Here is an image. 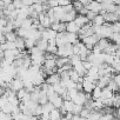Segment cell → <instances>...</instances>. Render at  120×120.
Returning <instances> with one entry per match:
<instances>
[{"label":"cell","instance_id":"cell-1","mask_svg":"<svg viewBox=\"0 0 120 120\" xmlns=\"http://www.w3.org/2000/svg\"><path fill=\"white\" fill-rule=\"evenodd\" d=\"M59 58H71L73 55V45L66 44L64 46L58 47V53Z\"/></svg>","mask_w":120,"mask_h":120},{"label":"cell","instance_id":"cell-2","mask_svg":"<svg viewBox=\"0 0 120 120\" xmlns=\"http://www.w3.org/2000/svg\"><path fill=\"white\" fill-rule=\"evenodd\" d=\"M24 81L21 80V79H19V78H14L13 80H12V82L11 84H8V88L12 91V92H19L20 90H24Z\"/></svg>","mask_w":120,"mask_h":120},{"label":"cell","instance_id":"cell-3","mask_svg":"<svg viewBox=\"0 0 120 120\" xmlns=\"http://www.w3.org/2000/svg\"><path fill=\"white\" fill-rule=\"evenodd\" d=\"M102 17H104L105 22H107V24H114V22L120 21V15L116 12H114V13H104Z\"/></svg>","mask_w":120,"mask_h":120},{"label":"cell","instance_id":"cell-4","mask_svg":"<svg viewBox=\"0 0 120 120\" xmlns=\"http://www.w3.org/2000/svg\"><path fill=\"white\" fill-rule=\"evenodd\" d=\"M88 11L95 13V14H99L101 11H102V7H101V3H98V1H91V4L86 7Z\"/></svg>","mask_w":120,"mask_h":120},{"label":"cell","instance_id":"cell-5","mask_svg":"<svg viewBox=\"0 0 120 120\" xmlns=\"http://www.w3.org/2000/svg\"><path fill=\"white\" fill-rule=\"evenodd\" d=\"M72 101L75 104V105H79V106H84L85 102H86V94L84 92H78V94L72 99Z\"/></svg>","mask_w":120,"mask_h":120},{"label":"cell","instance_id":"cell-6","mask_svg":"<svg viewBox=\"0 0 120 120\" xmlns=\"http://www.w3.org/2000/svg\"><path fill=\"white\" fill-rule=\"evenodd\" d=\"M95 87H97V85H95V84L90 82V81H87V80H84V82H82V91H84V93L91 94V93L94 91V88H95Z\"/></svg>","mask_w":120,"mask_h":120},{"label":"cell","instance_id":"cell-7","mask_svg":"<svg viewBox=\"0 0 120 120\" xmlns=\"http://www.w3.org/2000/svg\"><path fill=\"white\" fill-rule=\"evenodd\" d=\"M109 81H111V77H100L99 80L97 81V87L104 90V88H106L108 86Z\"/></svg>","mask_w":120,"mask_h":120},{"label":"cell","instance_id":"cell-8","mask_svg":"<svg viewBox=\"0 0 120 120\" xmlns=\"http://www.w3.org/2000/svg\"><path fill=\"white\" fill-rule=\"evenodd\" d=\"M80 31V27L74 22V21H72V22H68V24H66V32H68V33H74V34H78V32Z\"/></svg>","mask_w":120,"mask_h":120},{"label":"cell","instance_id":"cell-9","mask_svg":"<svg viewBox=\"0 0 120 120\" xmlns=\"http://www.w3.org/2000/svg\"><path fill=\"white\" fill-rule=\"evenodd\" d=\"M65 39H66V42H67V44H71V45H74V44H77V42L79 41V40H78V34L68 33V32L65 33Z\"/></svg>","mask_w":120,"mask_h":120},{"label":"cell","instance_id":"cell-10","mask_svg":"<svg viewBox=\"0 0 120 120\" xmlns=\"http://www.w3.org/2000/svg\"><path fill=\"white\" fill-rule=\"evenodd\" d=\"M58 82H60V75L58 73L52 74V75H48L46 78V84H48V85H52L53 86V85H55Z\"/></svg>","mask_w":120,"mask_h":120},{"label":"cell","instance_id":"cell-11","mask_svg":"<svg viewBox=\"0 0 120 120\" xmlns=\"http://www.w3.org/2000/svg\"><path fill=\"white\" fill-rule=\"evenodd\" d=\"M53 88H54V92H55L58 95H60V97H63V95L67 92V90L61 85V82H58V84L53 85Z\"/></svg>","mask_w":120,"mask_h":120},{"label":"cell","instance_id":"cell-12","mask_svg":"<svg viewBox=\"0 0 120 120\" xmlns=\"http://www.w3.org/2000/svg\"><path fill=\"white\" fill-rule=\"evenodd\" d=\"M74 22L81 28V27H84L85 25H87L90 21L87 20V18L85 17V15H80V14H78V17L75 18V20H74Z\"/></svg>","mask_w":120,"mask_h":120},{"label":"cell","instance_id":"cell-13","mask_svg":"<svg viewBox=\"0 0 120 120\" xmlns=\"http://www.w3.org/2000/svg\"><path fill=\"white\" fill-rule=\"evenodd\" d=\"M114 97V92H112L108 87L101 90V99L102 100H107V99H112Z\"/></svg>","mask_w":120,"mask_h":120},{"label":"cell","instance_id":"cell-14","mask_svg":"<svg viewBox=\"0 0 120 120\" xmlns=\"http://www.w3.org/2000/svg\"><path fill=\"white\" fill-rule=\"evenodd\" d=\"M73 70L80 75V77H85L86 75V73H87V71L85 70V67H84V65H82V63H79V64H77L75 66H73Z\"/></svg>","mask_w":120,"mask_h":120},{"label":"cell","instance_id":"cell-15","mask_svg":"<svg viewBox=\"0 0 120 120\" xmlns=\"http://www.w3.org/2000/svg\"><path fill=\"white\" fill-rule=\"evenodd\" d=\"M53 106H54V108H56V109H60L63 107V105H64V99H63V97H60V95H58L52 102H51Z\"/></svg>","mask_w":120,"mask_h":120},{"label":"cell","instance_id":"cell-16","mask_svg":"<svg viewBox=\"0 0 120 120\" xmlns=\"http://www.w3.org/2000/svg\"><path fill=\"white\" fill-rule=\"evenodd\" d=\"M14 44H15V48L18 49V51H20V52H22L25 48H26V46H25V39H22V38H17V40L14 41Z\"/></svg>","mask_w":120,"mask_h":120},{"label":"cell","instance_id":"cell-17","mask_svg":"<svg viewBox=\"0 0 120 120\" xmlns=\"http://www.w3.org/2000/svg\"><path fill=\"white\" fill-rule=\"evenodd\" d=\"M55 61H56V67L61 68V67H64V66L70 64V59L68 58H56Z\"/></svg>","mask_w":120,"mask_h":120},{"label":"cell","instance_id":"cell-18","mask_svg":"<svg viewBox=\"0 0 120 120\" xmlns=\"http://www.w3.org/2000/svg\"><path fill=\"white\" fill-rule=\"evenodd\" d=\"M73 107H74V102H73L72 100H66V101H64L63 108L65 109V112H66V113H72Z\"/></svg>","mask_w":120,"mask_h":120},{"label":"cell","instance_id":"cell-19","mask_svg":"<svg viewBox=\"0 0 120 120\" xmlns=\"http://www.w3.org/2000/svg\"><path fill=\"white\" fill-rule=\"evenodd\" d=\"M61 113H60V109L54 108L51 113H49V120H60L61 119Z\"/></svg>","mask_w":120,"mask_h":120},{"label":"cell","instance_id":"cell-20","mask_svg":"<svg viewBox=\"0 0 120 120\" xmlns=\"http://www.w3.org/2000/svg\"><path fill=\"white\" fill-rule=\"evenodd\" d=\"M41 52H45L46 49H47V46H48V41H46V40H44V39H40V40H38L37 41V45H35Z\"/></svg>","mask_w":120,"mask_h":120},{"label":"cell","instance_id":"cell-21","mask_svg":"<svg viewBox=\"0 0 120 120\" xmlns=\"http://www.w3.org/2000/svg\"><path fill=\"white\" fill-rule=\"evenodd\" d=\"M98 45H99V47L101 48V51L105 53V51L108 48V46L111 45V42L108 41V39H100L99 42H98Z\"/></svg>","mask_w":120,"mask_h":120},{"label":"cell","instance_id":"cell-22","mask_svg":"<svg viewBox=\"0 0 120 120\" xmlns=\"http://www.w3.org/2000/svg\"><path fill=\"white\" fill-rule=\"evenodd\" d=\"M101 115H102V114H101V112H100V111H94V109H93V111L90 113V115H88L87 120H99Z\"/></svg>","mask_w":120,"mask_h":120},{"label":"cell","instance_id":"cell-23","mask_svg":"<svg viewBox=\"0 0 120 120\" xmlns=\"http://www.w3.org/2000/svg\"><path fill=\"white\" fill-rule=\"evenodd\" d=\"M32 25H33V20H32L31 18H27V19H25V20L21 22V27H20V28H24V30H31Z\"/></svg>","mask_w":120,"mask_h":120},{"label":"cell","instance_id":"cell-24","mask_svg":"<svg viewBox=\"0 0 120 120\" xmlns=\"http://www.w3.org/2000/svg\"><path fill=\"white\" fill-rule=\"evenodd\" d=\"M92 24H93L94 26H102V25L105 24L104 17H102V15H100V14H98V15L94 18V20L92 21Z\"/></svg>","mask_w":120,"mask_h":120},{"label":"cell","instance_id":"cell-25","mask_svg":"<svg viewBox=\"0 0 120 120\" xmlns=\"http://www.w3.org/2000/svg\"><path fill=\"white\" fill-rule=\"evenodd\" d=\"M5 38H6V41H8V42H14V41L17 40L18 35H17L15 32H10V33L5 34Z\"/></svg>","mask_w":120,"mask_h":120},{"label":"cell","instance_id":"cell-26","mask_svg":"<svg viewBox=\"0 0 120 120\" xmlns=\"http://www.w3.org/2000/svg\"><path fill=\"white\" fill-rule=\"evenodd\" d=\"M92 99L94 101L101 99V88H99V87H95L94 88V91L92 92Z\"/></svg>","mask_w":120,"mask_h":120},{"label":"cell","instance_id":"cell-27","mask_svg":"<svg viewBox=\"0 0 120 120\" xmlns=\"http://www.w3.org/2000/svg\"><path fill=\"white\" fill-rule=\"evenodd\" d=\"M53 109H54V106L51 102H47L46 105L42 106V114H49Z\"/></svg>","mask_w":120,"mask_h":120},{"label":"cell","instance_id":"cell-28","mask_svg":"<svg viewBox=\"0 0 120 120\" xmlns=\"http://www.w3.org/2000/svg\"><path fill=\"white\" fill-rule=\"evenodd\" d=\"M70 79H71L73 82L78 84V81H79V79H80V75H79L74 70H71V71H70Z\"/></svg>","mask_w":120,"mask_h":120},{"label":"cell","instance_id":"cell-29","mask_svg":"<svg viewBox=\"0 0 120 120\" xmlns=\"http://www.w3.org/2000/svg\"><path fill=\"white\" fill-rule=\"evenodd\" d=\"M35 45H37V41H34L33 39H25V46L28 51L32 49L33 47H35Z\"/></svg>","mask_w":120,"mask_h":120},{"label":"cell","instance_id":"cell-30","mask_svg":"<svg viewBox=\"0 0 120 120\" xmlns=\"http://www.w3.org/2000/svg\"><path fill=\"white\" fill-rule=\"evenodd\" d=\"M70 59V64H71V66L73 67V66H75L77 64H79V63H81V60H80V58H79V55H72L71 58H68Z\"/></svg>","mask_w":120,"mask_h":120},{"label":"cell","instance_id":"cell-31","mask_svg":"<svg viewBox=\"0 0 120 120\" xmlns=\"http://www.w3.org/2000/svg\"><path fill=\"white\" fill-rule=\"evenodd\" d=\"M109 39L114 42V45L120 46V33H113V34L111 35V38H109Z\"/></svg>","mask_w":120,"mask_h":120},{"label":"cell","instance_id":"cell-32","mask_svg":"<svg viewBox=\"0 0 120 120\" xmlns=\"http://www.w3.org/2000/svg\"><path fill=\"white\" fill-rule=\"evenodd\" d=\"M72 5H73V10L79 14L80 13V11L84 8V6H82V4H81V1H74V3H72Z\"/></svg>","mask_w":120,"mask_h":120},{"label":"cell","instance_id":"cell-33","mask_svg":"<svg viewBox=\"0 0 120 120\" xmlns=\"http://www.w3.org/2000/svg\"><path fill=\"white\" fill-rule=\"evenodd\" d=\"M28 94V92L24 88V90H20L19 92H17V97H18V99H19V101H22L24 100V98L26 97Z\"/></svg>","mask_w":120,"mask_h":120},{"label":"cell","instance_id":"cell-34","mask_svg":"<svg viewBox=\"0 0 120 120\" xmlns=\"http://www.w3.org/2000/svg\"><path fill=\"white\" fill-rule=\"evenodd\" d=\"M107 87H108L112 92H116V91L119 92V87L116 86V84L114 82V80H113V79H111V81H109V84H108V86H107Z\"/></svg>","mask_w":120,"mask_h":120},{"label":"cell","instance_id":"cell-35","mask_svg":"<svg viewBox=\"0 0 120 120\" xmlns=\"http://www.w3.org/2000/svg\"><path fill=\"white\" fill-rule=\"evenodd\" d=\"M82 108H84V106H79V105H75V104H74V107H73L72 114H73V115H79L80 112L82 111Z\"/></svg>","mask_w":120,"mask_h":120},{"label":"cell","instance_id":"cell-36","mask_svg":"<svg viewBox=\"0 0 120 120\" xmlns=\"http://www.w3.org/2000/svg\"><path fill=\"white\" fill-rule=\"evenodd\" d=\"M47 53L52 54V55H55L58 53V47L56 46H47V49H46Z\"/></svg>","mask_w":120,"mask_h":120},{"label":"cell","instance_id":"cell-37","mask_svg":"<svg viewBox=\"0 0 120 120\" xmlns=\"http://www.w3.org/2000/svg\"><path fill=\"white\" fill-rule=\"evenodd\" d=\"M93 109H87V108H82V111L80 112V116H82V118H85V119H87L88 118V115H90V113L92 112Z\"/></svg>","mask_w":120,"mask_h":120},{"label":"cell","instance_id":"cell-38","mask_svg":"<svg viewBox=\"0 0 120 120\" xmlns=\"http://www.w3.org/2000/svg\"><path fill=\"white\" fill-rule=\"evenodd\" d=\"M12 4H13V6H14L15 10H20V8L24 6V5H22V0H14Z\"/></svg>","mask_w":120,"mask_h":120},{"label":"cell","instance_id":"cell-39","mask_svg":"<svg viewBox=\"0 0 120 120\" xmlns=\"http://www.w3.org/2000/svg\"><path fill=\"white\" fill-rule=\"evenodd\" d=\"M97 15H98V14H95V13H93V12L88 11V12H87V14H86V18H87V20H88L90 22H92V21L94 20V18H95Z\"/></svg>","mask_w":120,"mask_h":120},{"label":"cell","instance_id":"cell-40","mask_svg":"<svg viewBox=\"0 0 120 120\" xmlns=\"http://www.w3.org/2000/svg\"><path fill=\"white\" fill-rule=\"evenodd\" d=\"M113 80H114V82L116 84V86H118L119 90H120V74H119V73H115V74L113 75Z\"/></svg>","mask_w":120,"mask_h":120},{"label":"cell","instance_id":"cell-41","mask_svg":"<svg viewBox=\"0 0 120 120\" xmlns=\"http://www.w3.org/2000/svg\"><path fill=\"white\" fill-rule=\"evenodd\" d=\"M70 4H71V1H67V0H59L58 1V6H60V7H65Z\"/></svg>","mask_w":120,"mask_h":120},{"label":"cell","instance_id":"cell-42","mask_svg":"<svg viewBox=\"0 0 120 120\" xmlns=\"http://www.w3.org/2000/svg\"><path fill=\"white\" fill-rule=\"evenodd\" d=\"M47 6L49 8H55L58 7V1H53V0H51V1H47Z\"/></svg>","mask_w":120,"mask_h":120},{"label":"cell","instance_id":"cell-43","mask_svg":"<svg viewBox=\"0 0 120 120\" xmlns=\"http://www.w3.org/2000/svg\"><path fill=\"white\" fill-rule=\"evenodd\" d=\"M48 46H56L55 39H51V40H48ZM56 47H58V46H56Z\"/></svg>","mask_w":120,"mask_h":120},{"label":"cell","instance_id":"cell-44","mask_svg":"<svg viewBox=\"0 0 120 120\" xmlns=\"http://www.w3.org/2000/svg\"><path fill=\"white\" fill-rule=\"evenodd\" d=\"M65 119L66 120H72L73 119V114L72 113H66L65 114Z\"/></svg>","mask_w":120,"mask_h":120},{"label":"cell","instance_id":"cell-45","mask_svg":"<svg viewBox=\"0 0 120 120\" xmlns=\"http://www.w3.org/2000/svg\"><path fill=\"white\" fill-rule=\"evenodd\" d=\"M72 120H87V119H85V118H82L80 115H73V119Z\"/></svg>","mask_w":120,"mask_h":120},{"label":"cell","instance_id":"cell-46","mask_svg":"<svg viewBox=\"0 0 120 120\" xmlns=\"http://www.w3.org/2000/svg\"><path fill=\"white\" fill-rule=\"evenodd\" d=\"M1 18H4V12H3V10H0V19Z\"/></svg>","mask_w":120,"mask_h":120},{"label":"cell","instance_id":"cell-47","mask_svg":"<svg viewBox=\"0 0 120 120\" xmlns=\"http://www.w3.org/2000/svg\"><path fill=\"white\" fill-rule=\"evenodd\" d=\"M113 120H119V119H115V118H114V119H113Z\"/></svg>","mask_w":120,"mask_h":120}]
</instances>
